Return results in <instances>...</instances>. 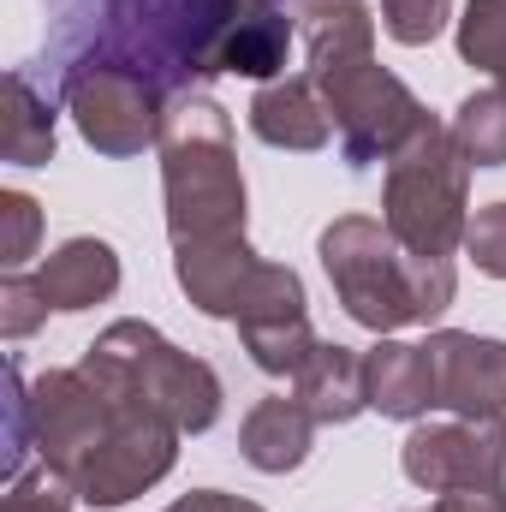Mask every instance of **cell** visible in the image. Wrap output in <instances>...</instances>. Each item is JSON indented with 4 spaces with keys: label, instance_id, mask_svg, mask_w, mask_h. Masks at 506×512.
<instances>
[{
    "label": "cell",
    "instance_id": "cell-18",
    "mask_svg": "<svg viewBox=\"0 0 506 512\" xmlns=\"http://www.w3.org/2000/svg\"><path fill=\"white\" fill-rule=\"evenodd\" d=\"M292 393L304 399V411L316 423H352L358 411H370V376H364V352L340 346V340H316V352L304 358V370L292 376Z\"/></svg>",
    "mask_w": 506,
    "mask_h": 512
},
{
    "label": "cell",
    "instance_id": "cell-22",
    "mask_svg": "<svg viewBox=\"0 0 506 512\" xmlns=\"http://www.w3.org/2000/svg\"><path fill=\"white\" fill-rule=\"evenodd\" d=\"M453 36H459L465 66H477L483 78L506 84V0H465Z\"/></svg>",
    "mask_w": 506,
    "mask_h": 512
},
{
    "label": "cell",
    "instance_id": "cell-9",
    "mask_svg": "<svg viewBox=\"0 0 506 512\" xmlns=\"http://www.w3.org/2000/svg\"><path fill=\"white\" fill-rule=\"evenodd\" d=\"M399 471L429 489H501L506 477V417H453V423H417L399 447Z\"/></svg>",
    "mask_w": 506,
    "mask_h": 512
},
{
    "label": "cell",
    "instance_id": "cell-1",
    "mask_svg": "<svg viewBox=\"0 0 506 512\" xmlns=\"http://www.w3.org/2000/svg\"><path fill=\"white\" fill-rule=\"evenodd\" d=\"M310 84L328 102L340 149L352 167L387 161L429 114L387 66H376V12L364 0H304L298 6Z\"/></svg>",
    "mask_w": 506,
    "mask_h": 512
},
{
    "label": "cell",
    "instance_id": "cell-21",
    "mask_svg": "<svg viewBox=\"0 0 506 512\" xmlns=\"http://www.w3.org/2000/svg\"><path fill=\"white\" fill-rule=\"evenodd\" d=\"M453 143L471 167H506V84H489V90L459 102Z\"/></svg>",
    "mask_w": 506,
    "mask_h": 512
},
{
    "label": "cell",
    "instance_id": "cell-2",
    "mask_svg": "<svg viewBox=\"0 0 506 512\" xmlns=\"http://www.w3.org/2000/svg\"><path fill=\"white\" fill-rule=\"evenodd\" d=\"M316 256L346 304V316L370 334H399L411 322H435L453 304V256H411L387 221L370 215H340L322 227Z\"/></svg>",
    "mask_w": 506,
    "mask_h": 512
},
{
    "label": "cell",
    "instance_id": "cell-5",
    "mask_svg": "<svg viewBox=\"0 0 506 512\" xmlns=\"http://www.w3.org/2000/svg\"><path fill=\"white\" fill-rule=\"evenodd\" d=\"M381 221L411 256H453L471 221V161L459 155L453 126L423 114L417 131L387 155Z\"/></svg>",
    "mask_w": 506,
    "mask_h": 512
},
{
    "label": "cell",
    "instance_id": "cell-23",
    "mask_svg": "<svg viewBox=\"0 0 506 512\" xmlns=\"http://www.w3.org/2000/svg\"><path fill=\"white\" fill-rule=\"evenodd\" d=\"M72 501H78L72 477H66V471H54V465L42 459V465L18 471V477L6 483V501H0V512H72Z\"/></svg>",
    "mask_w": 506,
    "mask_h": 512
},
{
    "label": "cell",
    "instance_id": "cell-16",
    "mask_svg": "<svg viewBox=\"0 0 506 512\" xmlns=\"http://www.w3.org/2000/svg\"><path fill=\"white\" fill-rule=\"evenodd\" d=\"M310 435H316V417L304 411V399L298 393L292 399L268 393V399H256L251 411H245V423H239V453L262 477H286V471H298L310 459Z\"/></svg>",
    "mask_w": 506,
    "mask_h": 512
},
{
    "label": "cell",
    "instance_id": "cell-30",
    "mask_svg": "<svg viewBox=\"0 0 506 512\" xmlns=\"http://www.w3.org/2000/svg\"><path fill=\"white\" fill-rule=\"evenodd\" d=\"M245 512H262V507H245Z\"/></svg>",
    "mask_w": 506,
    "mask_h": 512
},
{
    "label": "cell",
    "instance_id": "cell-12",
    "mask_svg": "<svg viewBox=\"0 0 506 512\" xmlns=\"http://www.w3.org/2000/svg\"><path fill=\"white\" fill-rule=\"evenodd\" d=\"M435 364V405L453 417H506V340L495 334H465V328H435L429 340Z\"/></svg>",
    "mask_w": 506,
    "mask_h": 512
},
{
    "label": "cell",
    "instance_id": "cell-14",
    "mask_svg": "<svg viewBox=\"0 0 506 512\" xmlns=\"http://www.w3.org/2000/svg\"><path fill=\"white\" fill-rule=\"evenodd\" d=\"M251 131L268 143V149H292V155H310L334 137V120H328V102L322 90L310 84V72L298 78H274V84H256L251 96Z\"/></svg>",
    "mask_w": 506,
    "mask_h": 512
},
{
    "label": "cell",
    "instance_id": "cell-15",
    "mask_svg": "<svg viewBox=\"0 0 506 512\" xmlns=\"http://www.w3.org/2000/svg\"><path fill=\"white\" fill-rule=\"evenodd\" d=\"M364 376H370V411L393 417V423H417L435 411V364L429 346L393 340L381 334L376 346L364 352Z\"/></svg>",
    "mask_w": 506,
    "mask_h": 512
},
{
    "label": "cell",
    "instance_id": "cell-3",
    "mask_svg": "<svg viewBox=\"0 0 506 512\" xmlns=\"http://www.w3.org/2000/svg\"><path fill=\"white\" fill-rule=\"evenodd\" d=\"M161 197H167V239L209 245L245 233V173L233 149V114L203 96L179 90L161 120Z\"/></svg>",
    "mask_w": 506,
    "mask_h": 512
},
{
    "label": "cell",
    "instance_id": "cell-10",
    "mask_svg": "<svg viewBox=\"0 0 506 512\" xmlns=\"http://www.w3.org/2000/svg\"><path fill=\"white\" fill-rule=\"evenodd\" d=\"M239 340L251 352L256 370L268 376H298L304 358L316 352V334H310V310H304V280L286 268V262H262L239 304Z\"/></svg>",
    "mask_w": 506,
    "mask_h": 512
},
{
    "label": "cell",
    "instance_id": "cell-11",
    "mask_svg": "<svg viewBox=\"0 0 506 512\" xmlns=\"http://www.w3.org/2000/svg\"><path fill=\"white\" fill-rule=\"evenodd\" d=\"M30 411H36V453L78 477V465L102 447V435L114 429V399L90 382L84 370H48L30 382Z\"/></svg>",
    "mask_w": 506,
    "mask_h": 512
},
{
    "label": "cell",
    "instance_id": "cell-24",
    "mask_svg": "<svg viewBox=\"0 0 506 512\" xmlns=\"http://www.w3.org/2000/svg\"><path fill=\"white\" fill-rule=\"evenodd\" d=\"M453 18V0H381V30L399 42V48H423L447 30Z\"/></svg>",
    "mask_w": 506,
    "mask_h": 512
},
{
    "label": "cell",
    "instance_id": "cell-6",
    "mask_svg": "<svg viewBox=\"0 0 506 512\" xmlns=\"http://www.w3.org/2000/svg\"><path fill=\"white\" fill-rule=\"evenodd\" d=\"M245 6L251 0H114L102 54L191 90L203 78H221V48Z\"/></svg>",
    "mask_w": 506,
    "mask_h": 512
},
{
    "label": "cell",
    "instance_id": "cell-13",
    "mask_svg": "<svg viewBox=\"0 0 506 512\" xmlns=\"http://www.w3.org/2000/svg\"><path fill=\"white\" fill-rule=\"evenodd\" d=\"M256 268H262V256L251 251L245 233L209 239V245H173V280H179V292H185L203 316H221V322L239 316Z\"/></svg>",
    "mask_w": 506,
    "mask_h": 512
},
{
    "label": "cell",
    "instance_id": "cell-25",
    "mask_svg": "<svg viewBox=\"0 0 506 512\" xmlns=\"http://www.w3.org/2000/svg\"><path fill=\"white\" fill-rule=\"evenodd\" d=\"M48 310H54V304L42 298V280L6 268V280H0V334H6V340H24V334H36V328L48 322Z\"/></svg>",
    "mask_w": 506,
    "mask_h": 512
},
{
    "label": "cell",
    "instance_id": "cell-29",
    "mask_svg": "<svg viewBox=\"0 0 506 512\" xmlns=\"http://www.w3.org/2000/svg\"><path fill=\"white\" fill-rule=\"evenodd\" d=\"M167 512H245V501H233L221 489H191V495H179Z\"/></svg>",
    "mask_w": 506,
    "mask_h": 512
},
{
    "label": "cell",
    "instance_id": "cell-17",
    "mask_svg": "<svg viewBox=\"0 0 506 512\" xmlns=\"http://www.w3.org/2000/svg\"><path fill=\"white\" fill-rule=\"evenodd\" d=\"M36 280H42V298L66 316L90 310V304H108L120 292V251L108 239H66L60 251L42 256Z\"/></svg>",
    "mask_w": 506,
    "mask_h": 512
},
{
    "label": "cell",
    "instance_id": "cell-4",
    "mask_svg": "<svg viewBox=\"0 0 506 512\" xmlns=\"http://www.w3.org/2000/svg\"><path fill=\"white\" fill-rule=\"evenodd\" d=\"M78 370L102 387L114 405L131 411H161L167 423H179V435H203L221 417V376L179 352L155 322H108L96 334V346L78 358Z\"/></svg>",
    "mask_w": 506,
    "mask_h": 512
},
{
    "label": "cell",
    "instance_id": "cell-19",
    "mask_svg": "<svg viewBox=\"0 0 506 512\" xmlns=\"http://www.w3.org/2000/svg\"><path fill=\"white\" fill-rule=\"evenodd\" d=\"M286 48H292V18L280 12V0H251L239 12V24L227 30L221 72L274 84V78H286Z\"/></svg>",
    "mask_w": 506,
    "mask_h": 512
},
{
    "label": "cell",
    "instance_id": "cell-27",
    "mask_svg": "<svg viewBox=\"0 0 506 512\" xmlns=\"http://www.w3.org/2000/svg\"><path fill=\"white\" fill-rule=\"evenodd\" d=\"M465 256L477 262V274L506 280V203H483L465 221Z\"/></svg>",
    "mask_w": 506,
    "mask_h": 512
},
{
    "label": "cell",
    "instance_id": "cell-20",
    "mask_svg": "<svg viewBox=\"0 0 506 512\" xmlns=\"http://www.w3.org/2000/svg\"><path fill=\"white\" fill-rule=\"evenodd\" d=\"M54 143H60L54 108L30 90L24 72H6L0 78V155L12 167H42V161H54Z\"/></svg>",
    "mask_w": 506,
    "mask_h": 512
},
{
    "label": "cell",
    "instance_id": "cell-26",
    "mask_svg": "<svg viewBox=\"0 0 506 512\" xmlns=\"http://www.w3.org/2000/svg\"><path fill=\"white\" fill-rule=\"evenodd\" d=\"M42 239V209L24 191H0V268H24Z\"/></svg>",
    "mask_w": 506,
    "mask_h": 512
},
{
    "label": "cell",
    "instance_id": "cell-7",
    "mask_svg": "<svg viewBox=\"0 0 506 512\" xmlns=\"http://www.w3.org/2000/svg\"><path fill=\"white\" fill-rule=\"evenodd\" d=\"M66 114L84 131V143L96 155H143L161 143L167 120V84L149 78L143 66L114 60V54H90L66 72Z\"/></svg>",
    "mask_w": 506,
    "mask_h": 512
},
{
    "label": "cell",
    "instance_id": "cell-8",
    "mask_svg": "<svg viewBox=\"0 0 506 512\" xmlns=\"http://www.w3.org/2000/svg\"><path fill=\"white\" fill-rule=\"evenodd\" d=\"M173 459H179V423H167L161 411L114 405V429L78 465L72 489H78L84 507H126L173 471Z\"/></svg>",
    "mask_w": 506,
    "mask_h": 512
},
{
    "label": "cell",
    "instance_id": "cell-28",
    "mask_svg": "<svg viewBox=\"0 0 506 512\" xmlns=\"http://www.w3.org/2000/svg\"><path fill=\"white\" fill-rule=\"evenodd\" d=\"M429 512H506L501 489H447Z\"/></svg>",
    "mask_w": 506,
    "mask_h": 512
}]
</instances>
